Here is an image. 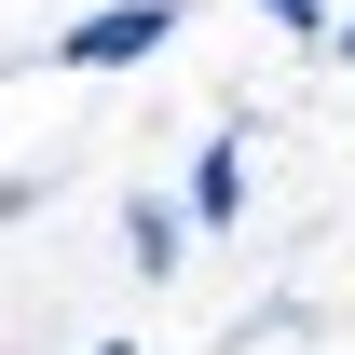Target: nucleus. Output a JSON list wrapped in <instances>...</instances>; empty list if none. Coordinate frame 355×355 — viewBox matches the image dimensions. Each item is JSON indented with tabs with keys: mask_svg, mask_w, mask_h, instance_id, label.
Returning <instances> with one entry per match:
<instances>
[{
	"mask_svg": "<svg viewBox=\"0 0 355 355\" xmlns=\"http://www.w3.org/2000/svg\"><path fill=\"white\" fill-rule=\"evenodd\" d=\"M164 28H178V0H110V14H83L69 28V69H123V55H164Z\"/></svg>",
	"mask_w": 355,
	"mask_h": 355,
	"instance_id": "obj_1",
	"label": "nucleus"
},
{
	"mask_svg": "<svg viewBox=\"0 0 355 355\" xmlns=\"http://www.w3.org/2000/svg\"><path fill=\"white\" fill-rule=\"evenodd\" d=\"M232 191H246V150H232V137H219V150L191 164V205H205V219H232Z\"/></svg>",
	"mask_w": 355,
	"mask_h": 355,
	"instance_id": "obj_2",
	"label": "nucleus"
},
{
	"mask_svg": "<svg viewBox=\"0 0 355 355\" xmlns=\"http://www.w3.org/2000/svg\"><path fill=\"white\" fill-rule=\"evenodd\" d=\"M273 14H287V28H314V14H328V0H273Z\"/></svg>",
	"mask_w": 355,
	"mask_h": 355,
	"instance_id": "obj_3",
	"label": "nucleus"
},
{
	"mask_svg": "<svg viewBox=\"0 0 355 355\" xmlns=\"http://www.w3.org/2000/svg\"><path fill=\"white\" fill-rule=\"evenodd\" d=\"M342 55H355V42H342Z\"/></svg>",
	"mask_w": 355,
	"mask_h": 355,
	"instance_id": "obj_4",
	"label": "nucleus"
}]
</instances>
